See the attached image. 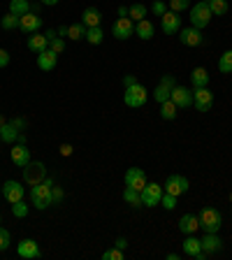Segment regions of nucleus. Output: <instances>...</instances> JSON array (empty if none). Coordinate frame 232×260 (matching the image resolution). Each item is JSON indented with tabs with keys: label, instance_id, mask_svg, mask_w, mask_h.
<instances>
[{
	"label": "nucleus",
	"instance_id": "nucleus-1",
	"mask_svg": "<svg viewBox=\"0 0 232 260\" xmlns=\"http://www.w3.org/2000/svg\"><path fill=\"white\" fill-rule=\"evenodd\" d=\"M51 186H54V179L51 177H47L38 186H30V202L35 209L42 211L47 207H51Z\"/></svg>",
	"mask_w": 232,
	"mask_h": 260
},
{
	"label": "nucleus",
	"instance_id": "nucleus-2",
	"mask_svg": "<svg viewBox=\"0 0 232 260\" xmlns=\"http://www.w3.org/2000/svg\"><path fill=\"white\" fill-rule=\"evenodd\" d=\"M200 216V228L205 233H218L223 225V214L214 207H205V209L197 214Z\"/></svg>",
	"mask_w": 232,
	"mask_h": 260
},
{
	"label": "nucleus",
	"instance_id": "nucleus-3",
	"mask_svg": "<svg viewBox=\"0 0 232 260\" xmlns=\"http://www.w3.org/2000/svg\"><path fill=\"white\" fill-rule=\"evenodd\" d=\"M211 10H209V3L207 0H200V3H195L193 7H190V26H195V28H205V26H209V21H211Z\"/></svg>",
	"mask_w": 232,
	"mask_h": 260
},
{
	"label": "nucleus",
	"instance_id": "nucleus-4",
	"mask_svg": "<svg viewBox=\"0 0 232 260\" xmlns=\"http://www.w3.org/2000/svg\"><path fill=\"white\" fill-rule=\"evenodd\" d=\"M44 179H47V165H44V162L30 160L26 168H23V184L38 186V184H42Z\"/></svg>",
	"mask_w": 232,
	"mask_h": 260
},
{
	"label": "nucleus",
	"instance_id": "nucleus-5",
	"mask_svg": "<svg viewBox=\"0 0 232 260\" xmlns=\"http://www.w3.org/2000/svg\"><path fill=\"white\" fill-rule=\"evenodd\" d=\"M146 100H149V91L142 86L140 81L132 84V86H128L123 93V103L128 105V107H144Z\"/></svg>",
	"mask_w": 232,
	"mask_h": 260
},
{
	"label": "nucleus",
	"instance_id": "nucleus-6",
	"mask_svg": "<svg viewBox=\"0 0 232 260\" xmlns=\"http://www.w3.org/2000/svg\"><path fill=\"white\" fill-rule=\"evenodd\" d=\"M162 193H165V188H162L160 184H149L146 181V186L140 190V195H142V207H156V205H160V200H162Z\"/></svg>",
	"mask_w": 232,
	"mask_h": 260
},
{
	"label": "nucleus",
	"instance_id": "nucleus-7",
	"mask_svg": "<svg viewBox=\"0 0 232 260\" xmlns=\"http://www.w3.org/2000/svg\"><path fill=\"white\" fill-rule=\"evenodd\" d=\"M112 32L116 40H130L132 35H135V21L130 19V16H123V19H116L112 26Z\"/></svg>",
	"mask_w": 232,
	"mask_h": 260
},
{
	"label": "nucleus",
	"instance_id": "nucleus-8",
	"mask_svg": "<svg viewBox=\"0 0 232 260\" xmlns=\"http://www.w3.org/2000/svg\"><path fill=\"white\" fill-rule=\"evenodd\" d=\"M162 188H165V193H172V195H177V198H179V195L188 193L190 181L186 177H181V174H170Z\"/></svg>",
	"mask_w": 232,
	"mask_h": 260
},
{
	"label": "nucleus",
	"instance_id": "nucleus-9",
	"mask_svg": "<svg viewBox=\"0 0 232 260\" xmlns=\"http://www.w3.org/2000/svg\"><path fill=\"white\" fill-rule=\"evenodd\" d=\"M193 105L197 107V112H209L211 105H214V93L207 86L193 88Z\"/></svg>",
	"mask_w": 232,
	"mask_h": 260
},
{
	"label": "nucleus",
	"instance_id": "nucleus-10",
	"mask_svg": "<svg viewBox=\"0 0 232 260\" xmlns=\"http://www.w3.org/2000/svg\"><path fill=\"white\" fill-rule=\"evenodd\" d=\"M160 28H162L165 35H174V32H179L181 30V16H179L177 12L168 10L160 16Z\"/></svg>",
	"mask_w": 232,
	"mask_h": 260
},
{
	"label": "nucleus",
	"instance_id": "nucleus-11",
	"mask_svg": "<svg viewBox=\"0 0 232 260\" xmlns=\"http://www.w3.org/2000/svg\"><path fill=\"white\" fill-rule=\"evenodd\" d=\"M179 40H181V44H184V47H200V44L205 42L202 30H200V28H195V26L181 28V30H179Z\"/></svg>",
	"mask_w": 232,
	"mask_h": 260
},
{
	"label": "nucleus",
	"instance_id": "nucleus-12",
	"mask_svg": "<svg viewBox=\"0 0 232 260\" xmlns=\"http://www.w3.org/2000/svg\"><path fill=\"white\" fill-rule=\"evenodd\" d=\"M170 100H172L174 105H177L179 109H186V107H190L193 105V93H190V88H186V86H174L172 88V95H170Z\"/></svg>",
	"mask_w": 232,
	"mask_h": 260
},
{
	"label": "nucleus",
	"instance_id": "nucleus-13",
	"mask_svg": "<svg viewBox=\"0 0 232 260\" xmlns=\"http://www.w3.org/2000/svg\"><path fill=\"white\" fill-rule=\"evenodd\" d=\"M3 195H5V200L10 202V205L23 200V184H21V181L10 179V181H5V186H3Z\"/></svg>",
	"mask_w": 232,
	"mask_h": 260
},
{
	"label": "nucleus",
	"instance_id": "nucleus-14",
	"mask_svg": "<svg viewBox=\"0 0 232 260\" xmlns=\"http://www.w3.org/2000/svg\"><path fill=\"white\" fill-rule=\"evenodd\" d=\"M123 181H125V186H130V188L142 190L146 186V172L142 168H130L128 172H125Z\"/></svg>",
	"mask_w": 232,
	"mask_h": 260
},
{
	"label": "nucleus",
	"instance_id": "nucleus-15",
	"mask_svg": "<svg viewBox=\"0 0 232 260\" xmlns=\"http://www.w3.org/2000/svg\"><path fill=\"white\" fill-rule=\"evenodd\" d=\"M19 28H21L23 32H28V35H32V32H38L40 28H42V19H40L35 12H28V14H23L21 19H19Z\"/></svg>",
	"mask_w": 232,
	"mask_h": 260
},
{
	"label": "nucleus",
	"instance_id": "nucleus-16",
	"mask_svg": "<svg viewBox=\"0 0 232 260\" xmlns=\"http://www.w3.org/2000/svg\"><path fill=\"white\" fill-rule=\"evenodd\" d=\"M10 156H12V162H14L16 168H21V170H23V168L28 165V162H30V149H28L26 144H21V142H19V144H16L14 149H12Z\"/></svg>",
	"mask_w": 232,
	"mask_h": 260
},
{
	"label": "nucleus",
	"instance_id": "nucleus-17",
	"mask_svg": "<svg viewBox=\"0 0 232 260\" xmlns=\"http://www.w3.org/2000/svg\"><path fill=\"white\" fill-rule=\"evenodd\" d=\"M16 253L21 255V258H40L42 251H40V246H38L35 239H21L19 246H16Z\"/></svg>",
	"mask_w": 232,
	"mask_h": 260
},
{
	"label": "nucleus",
	"instance_id": "nucleus-18",
	"mask_svg": "<svg viewBox=\"0 0 232 260\" xmlns=\"http://www.w3.org/2000/svg\"><path fill=\"white\" fill-rule=\"evenodd\" d=\"M56 63H58V54L51 51V49H44L42 54H38V68L44 72L56 70Z\"/></svg>",
	"mask_w": 232,
	"mask_h": 260
},
{
	"label": "nucleus",
	"instance_id": "nucleus-19",
	"mask_svg": "<svg viewBox=\"0 0 232 260\" xmlns=\"http://www.w3.org/2000/svg\"><path fill=\"white\" fill-rule=\"evenodd\" d=\"M200 242H202V251H205L207 255L218 253V251L223 249V242H221V237H218L216 233H205V237H202Z\"/></svg>",
	"mask_w": 232,
	"mask_h": 260
},
{
	"label": "nucleus",
	"instance_id": "nucleus-20",
	"mask_svg": "<svg viewBox=\"0 0 232 260\" xmlns=\"http://www.w3.org/2000/svg\"><path fill=\"white\" fill-rule=\"evenodd\" d=\"M179 230L184 235H195V230H200V216L195 214H184L179 218Z\"/></svg>",
	"mask_w": 232,
	"mask_h": 260
},
{
	"label": "nucleus",
	"instance_id": "nucleus-21",
	"mask_svg": "<svg viewBox=\"0 0 232 260\" xmlns=\"http://www.w3.org/2000/svg\"><path fill=\"white\" fill-rule=\"evenodd\" d=\"M81 23L86 28H97L100 26V21H103V14H100V10L97 7H86V10L81 12Z\"/></svg>",
	"mask_w": 232,
	"mask_h": 260
},
{
	"label": "nucleus",
	"instance_id": "nucleus-22",
	"mask_svg": "<svg viewBox=\"0 0 232 260\" xmlns=\"http://www.w3.org/2000/svg\"><path fill=\"white\" fill-rule=\"evenodd\" d=\"M181 249H184L186 255H190V258H197V255L202 253V242L197 237H193V235H186V239L181 242Z\"/></svg>",
	"mask_w": 232,
	"mask_h": 260
},
{
	"label": "nucleus",
	"instance_id": "nucleus-23",
	"mask_svg": "<svg viewBox=\"0 0 232 260\" xmlns=\"http://www.w3.org/2000/svg\"><path fill=\"white\" fill-rule=\"evenodd\" d=\"M26 47L30 49V51H35V54H42L44 49H49V38L42 35V32H32L30 38H28Z\"/></svg>",
	"mask_w": 232,
	"mask_h": 260
},
{
	"label": "nucleus",
	"instance_id": "nucleus-24",
	"mask_svg": "<svg viewBox=\"0 0 232 260\" xmlns=\"http://www.w3.org/2000/svg\"><path fill=\"white\" fill-rule=\"evenodd\" d=\"M153 32H156V28H153V23L149 19H142V21L135 23V35L140 40H151Z\"/></svg>",
	"mask_w": 232,
	"mask_h": 260
},
{
	"label": "nucleus",
	"instance_id": "nucleus-25",
	"mask_svg": "<svg viewBox=\"0 0 232 260\" xmlns=\"http://www.w3.org/2000/svg\"><path fill=\"white\" fill-rule=\"evenodd\" d=\"M190 81H193V88H200V86H207L209 84V72L205 68H195L190 72Z\"/></svg>",
	"mask_w": 232,
	"mask_h": 260
},
{
	"label": "nucleus",
	"instance_id": "nucleus-26",
	"mask_svg": "<svg viewBox=\"0 0 232 260\" xmlns=\"http://www.w3.org/2000/svg\"><path fill=\"white\" fill-rule=\"evenodd\" d=\"M19 133H21V130L16 128L12 121H7V123L0 128V137H3V142H16L19 140Z\"/></svg>",
	"mask_w": 232,
	"mask_h": 260
},
{
	"label": "nucleus",
	"instance_id": "nucleus-27",
	"mask_svg": "<svg viewBox=\"0 0 232 260\" xmlns=\"http://www.w3.org/2000/svg\"><path fill=\"white\" fill-rule=\"evenodd\" d=\"M86 30L88 28L84 26V23H70L68 26V38L70 40H75V42H79V40H86Z\"/></svg>",
	"mask_w": 232,
	"mask_h": 260
},
{
	"label": "nucleus",
	"instance_id": "nucleus-28",
	"mask_svg": "<svg viewBox=\"0 0 232 260\" xmlns=\"http://www.w3.org/2000/svg\"><path fill=\"white\" fill-rule=\"evenodd\" d=\"M123 200L128 202L130 207H142V195H140V190H137V188H130V186H125Z\"/></svg>",
	"mask_w": 232,
	"mask_h": 260
},
{
	"label": "nucleus",
	"instance_id": "nucleus-29",
	"mask_svg": "<svg viewBox=\"0 0 232 260\" xmlns=\"http://www.w3.org/2000/svg\"><path fill=\"white\" fill-rule=\"evenodd\" d=\"M10 12L16 16H23L30 12V3L28 0H10Z\"/></svg>",
	"mask_w": 232,
	"mask_h": 260
},
{
	"label": "nucleus",
	"instance_id": "nucleus-30",
	"mask_svg": "<svg viewBox=\"0 0 232 260\" xmlns=\"http://www.w3.org/2000/svg\"><path fill=\"white\" fill-rule=\"evenodd\" d=\"M177 109L179 107L172 103V100H165V103L160 105V116L165 121H174V119H177Z\"/></svg>",
	"mask_w": 232,
	"mask_h": 260
},
{
	"label": "nucleus",
	"instance_id": "nucleus-31",
	"mask_svg": "<svg viewBox=\"0 0 232 260\" xmlns=\"http://www.w3.org/2000/svg\"><path fill=\"white\" fill-rule=\"evenodd\" d=\"M218 70H221L223 75H232V49H227L225 54L218 58Z\"/></svg>",
	"mask_w": 232,
	"mask_h": 260
},
{
	"label": "nucleus",
	"instance_id": "nucleus-32",
	"mask_svg": "<svg viewBox=\"0 0 232 260\" xmlns=\"http://www.w3.org/2000/svg\"><path fill=\"white\" fill-rule=\"evenodd\" d=\"M207 3H209V10L214 16L227 14V0H207Z\"/></svg>",
	"mask_w": 232,
	"mask_h": 260
},
{
	"label": "nucleus",
	"instance_id": "nucleus-33",
	"mask_svg": "<svg viewBox=\"0 0 232 260\" xmlns=\"http://www.w3.org/2000/svg\"><path fill=\"white\" fill-rule=\"evenodd\" d=\"M146 5H142V3H135L132 7H128V16L130 19H135V21H142V19H146Z\"/></svg>",
	"mask_w": 232,
	"mask_h": 260
},
{
	"label": "nucleus",
	"instance_id": "nucleus-34",
	"mask_svg": "<svg viewBox=\"0 0 232 260\" xmlns=\"http://www.w3.org/2000/svg\"><path fill=\"white\" fill-rule=\"evenodd\" d=\"M19 19H21V16H16V14H12V12H7V14L0 19V26L5 28V30H14V28H19Z\"/></svg>",
	"mask_w": 232,
	"mask_h": 260
},
{
	"label": "nucleus",
	"instance_id": "nucleus-35",
	"mask_svg": "<svg viewBox=\"0 0 232 260\" xmlns=\"http://www.w3.org/2000/svg\"><path fill=\"white\" fill-rule=\"evenodd\" d=\"M170 95H172V88H168V86H162V84H158L156 86V91H153V100L156 103H165V100H170Z\"/></svg>",
	"mask_w": 232,
	"mask_h": 260
},
{
	"label": "nucleus",
	"instance_id": "nucleus-36",
	"mask_svg": "<svg viewBox=\"0 0 232 260\" xmlns=\"http://www.w3.org/2000/svg\"><path fill=\"white\" fill-rule=\"evenodd\" d=\"M86 40H88L91 44H100V42L105 40L103 28H100V26H97V28H88V30H86Z\"/></svg>",
	"mask_w": 232,
	"mask_h": 260
},
{
	"label": "nucleus",
	"instance_id": "nucleus-37",
	"mask_svg": "<svg viewBox=\"0 0 232 260\" xmlns=\"http://www.w3.org/2000/svg\"><path fill=\"white\" fill-rule=\"evenodd\" d=\"M28 211H30V207H28L23 200H19V202H14V205H12V214H14L16 218H26Z\"/></svg>",
	"mask_w": 232,
	"mask_h": 260
},
{
	"label": "nucleus",
	"instance_id": "nucleus-38",
	"mask_svg": "<svg viewBox=\"0 0 232 260\" xmlns=\"http://www.w3.org/2000/svg\"><path fill=\"white\" fill-rule=\"evenodd\" d=\"M168 7H170L172 12H177V14H179V12L188 10V7H190V0H170Z\"/></svg>",
	"mask_w": 232,
	"mask_h": 260
},
{
	"label": "nucleus",
	"instance_id": "nucleus-39",
	"mask_svg": "<svg viewBox=\"0 0 232 260\" xmlns=\"http://www.w3.org/2000/svg\"><path fill=\"white\" fill-rule=\"evenodd\" d=\"M160 205L165 207V209H177V195H172V193H162V200H160Z\"/></svg>",
	"mask_w": 232,
	"mask_h": 260
},
{
	"label": "nucleus",
	"instance_id": "nucleus-40",
	"mask_svg": "<svg viewBox=\"0 0 232 260\" xmlns=\"http://www.w3.org/2000/svg\"><path fill=\"white\" fill-rule=\"evenodd\" d=\"M49 49H51V51H56V54H63V51H65L63 38H51V40H49Z\"/></svg>",
	"mask_w": 232,
	"mask_h": 260
},
{
	"label": "nucleus",
	"instance_id": "nucleus-41",
	"mask_svg": "<svg viewBox=\"0 0 232 260\" xmlns=\"http://www.w3.org/2000/svg\"><path fill=\"white\" fill-rule=\"evenodd\" d=\"M103 260H123V251L114 246V249L105 251V253H103Z\"/></svg>",
	"mask_w": 232,
	"mask_h": 260
},
{
	"label": "nucleus",
	"instance_id": "nucleus-42",
	"mask_svg": "<svg viewBox=\"0 0 232 260\" xmlns=\"http://www.w3.org/2000/svg\"><path fill=\"white\" fill-rule=\"evenodd\" d=\"M65 198V190L60 188V186H51V205H56V202H60Z\"/></svg>",
	"mask_w": 232,
	"mask_h": 260
},
{
	"label": "nucleus",
	"instance_id": "nucleus-43",
	"mask_svg": "<svg viewBox=\"0 0 232 260\" xmlns=\"http://www.w3.org/2000/svg\"><path fill=\"white\" fill-rule=\"evenodd\" d=\"M151 10H153V14H156V16H162L165 12H168V3H162V0H156V3L151 5Z\"/></svg>",
	"mask_w": 232,
	"mask_h": 260
},
{
	"label": "nucleus",
	"instance_id": "nucleus-44",
	"mask_svg": "<svg viewBox=\"0 0 232 260\" xmlns=\"http://www.w3.org/2000/svg\"><path fill=\"white\" fill-rule=\"evenodd\" d=\"M7 246H10V233L5 228H0V251H5Z\"/></svg>",
	"mask_w": 232,
	"mask_h": 260
},
{
	"label": "nucleus",
	"instance_id": "nucleus-45",
	"mask_svg": "<svg viewBox=\"0 0 232 260\" xmlns=\"http://www.w3.org/2000/svg\"><path fill=\"white\" fill-rule=\"evenodd\" d=\"M160 84H162V86H168V88H174V86H177V79H174L172 75H162Z\"/></svg>",
	"mask_w": 232,
	"mask_h": 260
},
{
	"label": "nucleus",
	"instance_id": "nucleus-46",
	"mask_svg": "<svg viewBox=\"0 0 232 260\" xmlns=\"http://www.w3.org/2000/svg\"><path fill=\"white\" fill-rule=\"evenodd\" d=\"M7 65H10V54L5 49H0V68H7Z\"/></svg>",
	"mask_w": 232,
	"mask_h": 260
},
{
	"label": "nucleus",
	"instance_id": "nucleus-47",
	"mask_svg": "<svg viewBox=\"0 0 232 260\" xmlns=\"http://www.w3.org/2000/svg\"><path fill=\"white\" fill-rule=\"evenodd\" d=\"M60 156H72V146L70 144H60Z\"/></svg>",
	"mask_w": 232,
	"mask_h": 260
},
{
	"label": "nucleus",
	"instance_id": "nucleus-48",
	"mask_svg": "<svg viewBox=\"0 0 232 260\" xmlns=\"http://www.w3.org/2000/svg\"><path fill=\"white\" fill-rule=\"evenodd\" d=\"M123 84H125V88H128V86H132V84H137V79L132 75H125L123 77Z\"/></svg>",
	"mask_w": 232,
	"mask_h": 260
},
{
	"label": "nucleus",
	"instance_id": "nucleus-49",
	"mask_svg": "<svg viewBox=\"0 0 232 260\" xmlns=\"http://www.w3.org/2000/svg\"><path fill=\"white\" fill-rule=\"evenodd\" d=\"M125 246H128V239H125V237H119V239H116V249L123 251Z\"/></svg>",
	"mask_w": 232,
	"mask_h": 260
},
{
	"label": "nucleus",
	"instance_id": "nucleus-50",
	"mask_svg": "<svg viewBox=\"0 0 232 260\" xmlns=\"http://www.w3.org/2000/svg\"><path fill=\"white\" fill-rule=\"evenodd\" d=\"M12 123H14L19 130H23V128H26V119H12Z\"/></svg>",
	"mask_w": 232,
	"mask_h": 260
},
{
	"label": "nucleus",
	"instance_id": "nucleus-51",
	"mask_svg": "<svg viewBox=\"0 0 232 260\" xmlns=\"http://www.w3.org/2000/svg\"><path fill=\"white\" fill-rule=\"evenodd\" d=\"M56 35H58V38H68V26H60L58 30H56Z\"/></svg>",
	"mask_w": 232,
	"mask_h": 260
},
{
	"label": "nucleus",
	"instance_id": "nucleus-52",
	"mask_svg": "<svg viewBox=\"0 0 232 260\" xmlns=\"http://www.w3.org/2000/svg\"><path fill=\"white\" fill-rule=\"evenodd\" d=\"M40 5H49V7H54V5H58V0H40Z\"/></svg>",
	"mask_w": 232,
	"mask_h": 260
},
{
	"label": "nucleus",
	"instance_id": "nucleus-53",
	"mask_svg": "<svg viewBox=\"0 0 232 260\" xmlns=\"http://www.w3.org/2000/svg\"><path fill=\"white\" fill-rule=\"evenodd\" d=\"M119 16H121V19H123V16H128V7H125V5L119 7Z\"/></svg>",
	"mask_w": 232,
	"mask_h": 260
},
{
	"label": "nucleus",
	"instance_id": "nucleus-54",
	"mask_svg": "<svg viewBox=\"0 0 232 260\" xmlns=\"http://www.w3.org/2000/svg\"><path fill=\"white\" fill-rule=\"evenodd\" d=\"M5 123H7V121L3 119V116H0V128H3V125H5Z\"/></svg>",
	"mask_w": 232,
	"mask_h": 260
},
{
	"label": "nucleus",
	"instance_id": "nucleus-55",
	"mask_svg": "<svg viewBox=\"0 0 232 260\" xmlns=\"http://www.w3.org/2000/svg\"><path fill=\"white\" fill-rule=\"evenodd\" d=\"M0 195H3V186H0Z\"/></svg>",
	"mask_w": 232,
	"mask_h": 260
},
{
	"label": "nucleus",
	"instance_id": "nucleus-56",
	"mask_svg": "<svg viewBox=\"0 0 232 260\" xmlns=\"http://www.w3.org/2000/svg\"><path fill=\"white\" fill-rule=\"evenodd\" d=\"M0 144H3V137H0Z\"/></svg>",
	"mask_w": 232,
	"mask_h": 260
},
{
	"label": "nucleus",
	"instance_id": "nucleus-57",
	"mask_svg": "<svg viewBox=\"0 0 232 260\" xmlns=\"http://www.w3.org/2000/svg\"><path fill=\"white\" fill-rule=\"evenodd\" d=\"M0 221H3V218H0Z\"/></svg>",
	"mask_w": 232,
	"mask_h": 260
}]
</instances>
